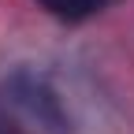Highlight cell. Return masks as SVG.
<instances>
[{
  "label": "cell",
  "instance_id": "6da1fadb",
  "mask_svg": "<svg viewBox=\"0 0 134 134\" xmlns=\"http://www.w3.org/2000/svg\"><path fill=\"white\" fill-rule=\"evenodd\" d=\"M11 100L30 115V119H37L45 130H52V134H67V127H71L60 93L48 86L41 75H26V71L15 75L11 78Z\"/></svg>",
  "mask_w": 134,
  "mask_h": 134
},
{
  "label": "cell",
  "instance_id": "7a4b0ae2",
  "mask_svg": "<svg viewBox=\"0 0 134 134\" xmlns=\"http://www.w3.org/2000/svg\"><path fill=\"white\" fill-rule=\"evenodd\" d=\"M37 4L63 23H82V19H93L104 8V0H37Z\"/></svg>",
  "mask_w": 134,
  "mask_h": 134
},
{
  "label": "cell",
  "instance_id": "3957f363",
  "mask_svg": "<svg viewBox=\"0 0 134 134\" xmlns=\"http://www.w3.org/2000/svg\"><path fill=\"white\" fill-rule=\"evenodd\" d=\"M0 134H23V127L15 123V119H11L8 112H0Z\"/></svg>",
  "mask_w": 134,
  "mask_h": 134
}]
</instances>
